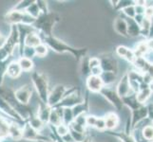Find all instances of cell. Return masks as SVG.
Wrapping results in <instances>:
<instances>
[{"instance_id": "cell-1", "label": "cell", "mask_w": 153, "mask_h": 142, "mask_svg": "<svg viewBox=\"0 0 153 142\" xmlns=\"http://www.w3.org/2000/svg\"><path fill=\"white\" fill-rule=\"evenodd\" d=\"M42 39V43L45 44L48 47L57 53H70L75 58L77 62H81L84 57L87 56L88 47H82V49H76L71 45L65 43L64 41L54 37L53 35L46 37V36H40Z\"/></svg>"}, {"instance_id": "cell-2", "label": "cell", "mask_w": 153, "mask_h": 142, "mask_svg": "<svg viewBox=\"0 0 153 142\" xmlns=\"http://www.w3.org/2000/svg\"><path fill=\"white\" fill-rule=\"evenodd\" d=\"M59 14L53 12H49L48 13L40 14L35 19L31 27L37 31L40 36L49 37V36H52V30H53L56 23L59 22Z\"/></svg>"}, {"instance_id": "cell-3", "label": "cell", "mask_w": 153, "mask_h": 142, "mask_svg": "<svg viewBox=\"0 0 153 142\" xmlns=\"http://www.w3.org/2000/svg\"><path fill=\"white\" fill-rule=\"evenodd\" d=\"M30 79L35 89L38 96V101L44 104L48 103L49 98V80L44 73H40L38 71H33L30 74Z\"/></svg>"}, {"instance_id": "cell-4", "label": "cell", "mask_w": 153, "mask_h": 142, "mask_svg": "<svg viewBox=\"0 0 153 142\" xmlns=\"http://www.w3.org/2000/svg\"><path fill=\"white\" fill-rule=\"evenodd\" d=\"M19 46V33L17 26H12L9 37L5 41L4 45L0 47V62L12 59L15 49Z\"/></svg>"}, {"instance_id": "cell-5", "label": "cell", "mask_w": 153, "mask_h": 142, "mask_svg": "<svg viewBox=\"0 0 153 142\" xmlns=\"http://www.w3.org/2000/svg\"><path fill=\"white\" fill-rule=\"evenodd\" d=\"M5 21L10 26L17 25H27L33 26L35 19L29 15L26 12H20L12 9L5 14Z\"/></svg>"}, {"instance_id": "cell-6", "label": "cell", "mask_w": 153, "mask_h": 142, "mask_svg": "<svg viewBox=\"0 0 153 142\" xmlns=\"http://www.w3.org/2000/svg\"><path fill=\"white\" fill-rule=\"evenodd\" d=\"M84 98L80 90L76 87H72L71 90L68 92L62 101L52 108H73L76 105L84 102Z\"/></svg>"}, {"instance_id": "cell-7", "label": "cell", "mask_w": 153, "mask_h": 142, "mask_svg": "<svg viewBox=\"0 0 153 142\" xmlns=\"http://www.w3.org/2000/svg\"><path fill=\"white\" fill-rule=\"evenodd\" d=\"M72 87H67L64 85H57L50 92L48 98V104L50 107H54L55 105L59 103L66 95L71 90Z\"/></svg>"}, {"instance_id": "cell-8", "label": "cell", "mask_w": 153, "mask_h": 142, "mask_svg": "<svg viewBox=\"0 0 153 142\" xmlns=\"http://www.w3.org/2000/svg\"><path fill=\"white\" fill-rule=\"evenodd\" d=\"M22 139L29 140V141H51L52 139L50 136H47L37 131H35L33 128L30 127V125L26 122L22 127Z\"/></svg>"}, {"instance_id": "cell-9", "label": "cell", "mask_w": 153, "mask_h": 142, "mask_svg": "<svg viewBox=\"0 0 153 142\" xmlns=\"http://www.w3.org/2000/svg\"><path fill=\"white\" fill-rule=\"evenodd\" d=\"M100 94H101L112 106H114V108L117 110V111H121V110H122L124 106L122 98L117 94L116 90H113L111 88L105 86L101 90V92H100Z\"/></svg>"}, {"instance_id": "cell-10", "label": "cell", "mask_w": 153, "mask_h": 142, "mask_svg": "<svg viewBox=\"0 0 153 142\" xmlns=\"http://www.w3.org/2000/svg\"><path fill=\"white\" fill-rule=\"evenodd\" d=\"M100 60V67L104 72H112L117 74L119 65L118 62L114 57L110 55H104L101 57H98Z\"/></svg>"}, {"instance_id": "cell-11", "label": "cell", "mask_w": 153, "mask_h": 142, "mask_svg": "<svg viewBox=\"0 0 153 142\" xmlns=\"http://www.w3.org/2000/svg\"><path fill=\"white\" fill-rule=\"evenodd\" d=\"M33 92V87L30 86V85H25L16 89V90H14V96L19 103L23 105H28L30 104V102L31 99Z\"/></svg>"}, {"instance_id": "cell-12", "label": "cell", "mask_w": 153, "mask_h": 142, "mask_svg": "<svg viewBox=\"0 0 153 142\" xmlns=\"http://www.w3.org/2000/svg\"><path fill=\"white\" fill-rule=\"evenodd\" d=\"M146 118H147V107L145 106V105H142L139 108L131 111L130 132L136 127V125H138L142 120H144Z\"/></svg>"}, {"instance_id": "cell-13", "label": "cell", "mask_w": 153, "mask_h": 142, "mask_svg": "<svg viewBox=\"0 0 153 142\" xmlns=\"http://www.w3.org/2000/svg\"><path fill=\"white\" fill-rule=\"evenodd\" d=\"M116 92H117V94L121 98H124L126 96H128V95L133 93V91L131 90V87H130L128 72H126L122 76V78L120 79V81L117 85V88H116Z\"/></svg>"}, {"instance_id": "cell-14", "label": "cell", "mask_w": 153, "mask_h": 142, "mask_svg": "<svg viewBox=\"0 0 153 142\" xmlns=\"http://www.w3.org/2000/svg\"><path fill=\"white\" fill-rule=\"evenodd\" d=\"M86 87L89 92L100 93L105 86L100 76L89 75L86 78Z\"/></svg>"}, {"instance_id": "cell-15", "label": "cell", "mask_w": 153, "mask_h": 142, "mask_svg": "<svg viewBox=\"0 0 153 142\" xmlns=\"http://www.w3.org/2000/svg\"><path fill=\"white\" fill-rule=\"evenodd\" d=\"M42 44V39L40 37L39 33L36 30L30 31L27 34V36L25 37L24 40V46H29V47H33L35 49L36 46Z\"/></svg>"}, {"instance_id": "cell-16", "label": "cell", "mask_w": 153, "mask_h": 142, "mask_svg": "<svg viewBox=\"0 0 153 142\" xmlns=\"http://www.w3.org/2000/svg\"><path fill=\"white\" fill-rule=\"evenodd\" d=\"M63 108H51V112L50 114L49 122L47 125L57 127L63 123Z\"/></svg>"}, {"instance_id": "cell-17", "label": "cell", "mask_w": 153, "mask_h": 142, "mask_svg": "<svg viewBox=\"0 0 153 142\" xmlns=\"http://www.w3.org/2000/svg\"><path fill=\"white\" fill-rule=\"evenodd\" d=\"M113 28L114 30L117 32L119 35L124 36V37H128V24L124 16H119L114 20L113 23Z\"/></svg>"}, {"instance_id": "cell-18", "label": "cell", "mask_w": 153, "mask_h": 142, "mask_svg": "<svg viewBox=\"0 0 153 142\" xmlns=\"http://www.w3.org/2000/svg\"><path fill=\"white\" fill-rule=\"evenodd\" d=\"M105 131H113L120 123V118L116 113L109 112L104 117Z\"/></svg>"}, {"instance_id": "cell-19", "label": "cell", "mask_w": 153, "mask_h": 142, "mask_svg": "<svg viewBox=\"0 0 153 142\" xmlns=\"http://www.w3.org/2000/svg\"><path fill=\"white\" fill-rule=\"evenodd\" d=\"M51 112V107H50L48 104H44L39 102L36 116H37V118L46 125L49 122V118H50Z\"/></svg>"}, {"instance_id": "cell-20", "label": "cell", "mask_w": 153, "mask_h": 142, "mask_svg": "<svg viewBox=\"0 0 153 142\" xmlns=\"http://www.w3.org/2000/svg\"><path fill=\"white\" fill-rule=\"evenodd\" d=\"M9 138L14 141L22 139V126L14 121H10L9 125Z\"/></svg>"}, {"instance_id": "cell-21", "label": "cell", "mask_w": 153, "mask_h": 142, "mask_svg": "<svg viewBox=\"0 0 153 142\" xmlns=\"http://www.w3.org/2000/svg\"><path fill=\"white\" fill-rule=\"evenodd\" d=\"M125 19L128 24V37H137L141 34V27L135 22V20L132 18L126 17Z\"/></svg>"}, {"instance_id": "cell-22", "label": "cell", "mask_w": 153, "mask_h": 142, "mask_svg": "<svg viewBox=\"0 0 153 142\" xmlns=\"http://www.w3.org/2000/svg\"><path fill=\"white\" fill-rule=\"evenodd\" d=\"M122 101H123V104L126 105V106H128L131 111H133V110L139 108L140 106H142V105H144V104H141L137 102L136 93H134V92L122 98Z\"/></svg>"}, {"instance_id": "cell-23", "label": "cell", "mask_w": 153, "mask_h": 142, "mask_svg": "<svg viewBox=\"0 0 153 142\" xmlns=\"http://www.w3.org/2000/svg\"><path fill=\"white\" fill-rule=\"evenodd\" d=\"M21 73H22V70H21L17 61L10 62L7 68L6 76H8L10 79H17L21 75Z\"/></svg>"}, {"instance_id": "cell-24", "label": "cell", "mask_w": 153, "mask_h": 142, "mask_svg": "<svg viewBox=\"0 0 153 142\" xmlns=\"http://www.w3.org/2000/svg\"><path fill=\"white\" fill-rule=\"evenodd\" d=\"M88 106H89L88 95L87 94L85 96V99H84V102L72 108V113H73V117H74V118L76 117H78V116L82 115V114H87L88 111V108H89Z\"/></svg>"}, {"instance_id": "cell-25", "label": "cell", "mask_w": 153, "mask_h": 142, "mask_svg": "<svg viewBox=\"0 0 153 142\" xmlns=\"http://www.w3.org/2000/svg\"><path fill=\"white\" fill-rule=\"evenodd\" d=\"M10 121L13 120L7 118L5 116L0 115V140L9 138V125Z\"/></svg>"}, {"instance_id": "cell-26", "label": "cell", "mask_w": 153, "mask_h": 142, "mask_svg": "<svg viewBox=\"0 0 153 142\" xmlns=\"http://www.w3.org/2000/svg\"><path fill=\"white\" fill-rule=\"evenodd\" d=\"M108 135L114 136L116 138H119L121 142H136V140L133 138L131 134L126 133V132H114V131H105Z\"/></svg>"}, {"instance_id": "cell-27", "label": "cell", "mask_w": 153, "mask_h": 142, "mask_svg": "<svg viewBox=\"0 0 153 142\" xmlns=\"http://www.w3.org/2000/svg\"><path fill=\"white\" fill-rule=\"evenodd\" d=\"M17 63L22 72H33V60L28 59V58H25V57H19Z\"/></svg>"}, {"instance_id": "cell-28", "label": "cell", "mask_w": 153, "mask_h": 142, "mask_svg": "<svg viewBox=\"0 0 153 142\" xmlns=\"http://www.w3.org/2000/svg\"><path fill=\"white\" fill-rule=\"evenodd\" d=\"M100 78L104 83V86L110 85L116 82V79H117V74L112 72H102V74L100 75Z\"/></svg>"}, {"instance_id": "cell-29", "label": "cell", "mask_w": 153, "mask_h": 142, "mask_svg": "<svg viewBox=\"0 0 153 142\" xmlns=\"http://www.w3.org/2000/svg\"><path fill=\"white\" fill-rule=\"evenodd\" d=\"M151 94H152V92L150 91V89L149 87L140 89V90L136 93L137 102L141 104H144L147 99H149V98L151 96Z\"/></svg>"}, {"instance_id": "cell-30", "label": "cell", "mask_w": 153, "mask_h": 142, "mask_svg": "<svg viewBox=\"0 0 153 142\" xmlns=\"http://www.w3.org/2000/svg\"><path fill=\"white\" fill-rule=\"evenodd\" d=\"M149 51V46H147L146 41V42L143 41L135 46L133 53L136 58H140V57H144Z\"/></svg>"}, {"instance_id": "cell-31", "label": "cell", "mask_w": 153, "mask_h": 142, "mask_svg": "<svg viewBox=\"0 0 153 142\" xmlns=\"http://www.w3.org/2000/svg\"><path fill=\"white\" fill-rule=\"evenodd\" d=\"M28 123L30 125L31 128H33L35 131H37V132L41 133L42 130L45 128L46 124H44L43 122L41 121V120L37 118V116H35V117L31 118L28 120Z\"/></svg>"}, {"instance_id": "cell-32", "label": "cell", "mask_w": 153, "mask_h": 142, "mask_svg": "<svg viewBox=\"0 0 153 142\" xmlns=\"http://www.w3.org/2000/svg\"><path fill=\"white\" fill-rule=\"evenodd\" d=\"M63 123L65 125L68 126L73 120H74V117H73L72 113V108H63Z\"/></svg>"}, {"instance_id": "cell-33", "label": "cell", "mask_w": 153, "mask_h": 142, "mask_svg": "<svg viewBox=\"0 0 153 142\" xmlns=\"http://www.w3.org/2000/svg\"><path fill=\"white\" fill-rule=\"evenodd\" d=\"M142 136L144 138V139L153 142V122L142 128Z\"/></svg>"}, {"instance_id": "cell-34", "label": "cell", "mask_w": 153, "mask_h": 142, "mask_svg": "<svg viewBox=\"0 0 153 142\" xmlns=\"http://www.w3.org/2000/svg\"><path fill=\"white\" fill-rule=\"evenodd\" d=\"M88 57H84L81 60V65H80V72L83 76H85L86 78H88L89 75H91V69H89V65H88Z\"/></svg>"}, {"instance_id": "cell-35", "label": "cell", "mask_w": 153, "mask_h": 142, "mask_svg": "<svg viewBox=\"0 0 153 142\" xmlns=\"http://www.w3.org/2000/svg\"><path fill=\"white\" fill-rule=\"evenodd\" d=\"M13 60H6V61H3V62H0V85H3V81H4V78L6 76V72H7V68L8 65L10 62Z\"/></svg>"}, {"instance_id": "cell-36", "label": "cell", "mask_w": 153, "mask_h": 142, "mask_svg": "<svg viewBox=\"0 0 153 142\" xmlns=\"http://www.w3.org/2000/svg\"><path fill=\"white\" fill-rule=\"evenodd\" d=\"M136 1H132V0H118L117 5L114 8L115 10H123L124 9L128 8L129 6H135Z\"/></svg>"}, {"instance_id": "cell-37", "label": "cell", "mask_w": 153, "mask_h": 142, "mask_svg": "<svg viewBox=\"0 0 153 142\" xmlns=\"http://www.w3.org/2000/svg\"><path fill=\"white\" fill-rule=\"evenodd\" d=\"M25 12L27 13L29 15H30V16L33 17V18H34V19H36L41 14L40 13V10H39L38 7H37V5H36V2L35 1L33 4H31L30 6L25 10Z\"/></svg>"}, {"instance_id": "cell-38", "label": "cell", "mask_w": 153, "mask_h": 142, "mask_svg": "<svg viewBox=\"0 0 153 142\" xmlns=\"http://www.w3.org/2000/svg\"><path fill=\"white\" fill-rule=\"evenodd\" d=\"M33 2H34L33 0H23V1H20L15 5L13 7V10H20V12H25Z\"/></svg>"}, {"instance_id": "cell-39", "label": "cell", "mask_w": 153, "mask_h": 142, "mask_svg": "<svg viewBox=\"0 0 153 142\" xmlns=\"http://www.w3.org/2000/svg\"><path fill=\"white\" fill-rule=\"evenodd\" d=\"M48 49L49 47L47 46L45 44H40L39 46H37L34 49L35 51V56H37L39 58H44L46 57V55L48 54Z\"/></svg>"}, {"instance_id": "cell-40", "label": "cell", "mask_w": 153, "mask_h": 142, "mask_svg": "<svg viewBox=\"0 0 153 142\" xmlns=\"http://www.w3.org/2000/svg\"><path fill=\"white\" fill-rule=\"evenodd\" d=\"M34 56H35L34 49H33V47H29V46H24L22 53L20 54V57H25V58H28V59H30V60H33V58Z\"/></svg>"}, {"instance_id": "cell-41", "label": "cell", "mask_w": 153, "mask_h": 142, "mask_svg": "<svg viewBox=\"0 0 153 142\" xmlns=\"http://www.w3.org/2000/svg\"><path fill=\"white\" fill-rule=\"evenodd\" d=\"M36 5L40 10L41 14H45L49 13V8H48V2L44 1V0H36Z\"/></svg>"}, {"instance_id": "cell-42", "label": "cell", "mask_w": 153, "mask_h": 142, "mask_svg": "<svg viewBox=\"0 0 153 142\" xmlns=\"http://www.w3.org/2000/svg\"><path fill=\"white\" fill-rule=\"evenodd\" d=\"M55 128V132L57 133V135L59 136H64L65 135H67L68 132H70V129H68V126L65 125L64 123L60 124L59 126H57V127H54Z\"/></svg>"}, {"instance_id": "cell-43", "label": "cell", "mask_w": 153, "mask_h": 142, "mask_svg": "<svg viewBox=\"0 0 153 142\" xmlns=\"http://www.w3.org/2000/svg\"><path fill=\"white\" fill-rule=\"evenodd\" d=\"M123 13L126 15V17H128V18H134L135 17V9L134 6H129L128 8H126L123 10Z\"/></svg>"}, {"instance_id": "cell-44", "label": "cell", "mask_w": 153, "mask_h": 142, "mask_svg": "<svg viewBox=\"0 0 153 142\" xmlns=\"http://www.w3.org/2000/svg\"><path fill=\"white\" fill-rule=\"evenodd\" d=\"M93 128H95L98 131H105V124L104 118H97Z\"/></svg>"}, {"instance_id": "cell-45", "label": "cell", "mask_w": 153, "mask_h": 142, "mask_svg": "<svg viewBox=\"0 0 153 142\" xmlns=\"http://www.w3.org/2000/svg\"><path fill=\"white\" fill-rule=\"evenodd\" d=\"M88 65H89V69H93V68H96L100 66V60L98 57H91L88 59Z\"/></svg>"}, {"instance_id": "cell-46", "label": "cell", "mask_w": 153, "mask_h": 142, "mask_svg": "<svg viewBox=\"0 0 153 142\" xmlns=\"http://www.w3.org/2000/svg\"><path fill=\"white\" fill-rule=\"evenodd\" d=\"M129 49H128L126 46H117V49H116V54L118 56L122 57V58H125L126 53H128Z\"/></svg>"}, {"instance_id": "cell-47", "label": "cell", "mask_w": 153, "mask_h": 142, "mask_svg": "<svg viewBox=\"0 0 153 142\" xmlns=\"http://www.w3.org/2000/svg\"><path fill=\"white\" fill-rule=\"evenodd\" d=\"M97 117L95 116H87L86 122H87V127H94V124L96 122Z\"/></svg>"}, {"instance_id": "cell-48", "label": "cell", "mask_w": 153, "mask_h": 142, "mask_svg": "<svg viewBox=\"0 0 153 142\" xmlns=\"http://www.w3.org/2000/svg\"><path fill=\"white\" fill-rule=\"evenodd\" d=\"M144 16L147 19H152L153 18V6L146 7Z\"/></svg>"}, {"instance_id": "cell-49", "label": "cell", "mask_w": 153, "mask_h": 142, "mask_svg": "<svg viewBox=\"0 0 153 142\" xmlns=\"http://www.w3.org/2000/svg\"><path fill=\"white\" fill-rule=\"evenodd\" d=\"M134 9H135V13H136V15H144L145 10H146V6H140V5L135 4Z\"/></svg>"}, {"instance_id": "cell-50", "label": "cell", "mask_w": 153, "mask_h": 142, "mask_svg": "<svg viewBox=\"0 0 153 142\" xmlns=\"http://www.w3.org/2000/svg\"><path fill=\"white\" fill-rule=\"evenodd\" d=\"M146 107H147V118H149L150 121L153 122V104H150Z\"/></svg>"}, {"instance_id": "cell-51", "label": "cell", "mask_w": 153, "mask_h": 142, "mask_svg": "<svg viewBox=\"0 0 153 142\" xmlns=\"http://www.w3.org/2000/svg\"><path fill=\"white\" fill-rule=\"evenodd\" d=\"M146 44H147V46H149V49L153 51V39L146 41Z\"/></svg>"}, {"instance_id": "cell-52", "label": "cell", "mask_w": 153, "mask_h": 142, "mask_svg": "<svg viewBox=\"0 0 153 142\" xmlns=\"http://www.w3.org/2000/svg\"><path fill=\"white\" fill-rule=\"evenodd\" d=\"M5 41H6V39H5V38L3 37V35H2L1 33H0V47H1V46L4 45Z\"/></svg>"}, {"instance_id": "cell-53", "label": "cell", "mask_w": 153, "mask_h": 142, "mask_svg": "<svg viewBox=\"0 0 153 142\" xmlns=\"http://www.w3.org/2000/svg\"><path fill=\"white\" fill-rule=\"evenodd\" d=\"M37 142H49V141H37ZM50 142H52V141H50Z\"/></svg>"}, {"instance_id": "cell-54", "label": "cell", "mask_w": 153, "mask_h": 142, "mask_svg": "<svg viewBox=\"0 0 153 142\" xmlns=\"http://www.w3.org/2000/svg\"><path fill=\"white\" fill-rule=\"evenodd\" d=\"M0 115H2V116H4V115H3V114L1 113V112H0Z\"/></svg>"}, {"instance_id": "cell-55", "label": "cell", "mask_w": 153, "mask_h": 142, "mask_svg": "<svg viewBox=\"0 0 153 142\" xmlns=\"http://www.w3.org/2000/svg\"><path fill=\"white\" fill-rule=\"evenodd\" d=\"M89 142H93V141H89Z\"/></svg>"}]
</instances>
